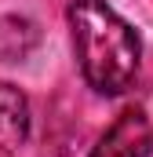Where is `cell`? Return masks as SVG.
I'll use <instances>...</instances> for the list:
<instances>
[{
  "label": "cell",
  "instance_id": "cell-1",
  "mask_svg": "<svg viewBox=\"0 0 153 157\" xmlns=\"http://www.w3.org/2000/svg\"><path fill=\"white\" fill-rule=\"evenodd\" d=\"M73 48L84 80L99 95H120L139 77L142 40L106 0H73L69 4Z\"/></svg>",
  "mask_w": 153,
  "mask_h": 157
},
{
  "label": "cell",
  "instance_id": "cell-4",
  "mask_svg": "<svg viewBox=\"0 0 153 157\" xmlns=\"http://www.w3.org/2000/svg\"><path fill=\"white\" fill-rule=\"evenodd\" d=\"M37 22L22 18V15H4L0 18V62H22L33 48H37Z\"/></svg>",
  "mask_w": 153,
  "mask_h": 157
},
{
  "label": "cell",
  "instance_id": "cell-3",
  "mask_svg": "<svg viewBox=\"0 0 153 157\" xmlns=\"http://www.w3.org/2000/svg\"><path fill=\"white\" fill-rule=\"evenodd\" d=\"M26 139H29V102L15 84L0 80V157L18 154Z\"/></svg>",
  "mask_w": 153,
  "mask_h": 157
},
{
  "label": "cell",
  "instance_id": "cell-2",
  "mask_svg": "<svg viewBox=\"0 0 153 157\" xmlns=\"http://www.w3.org/2000/svg\"><path fill=\"white\" fill-rule=\"evenodd\" d=\"M153 154V128L142 110H124L106 128L91 157H150Z\"/></svg>",
  "mask_w": 153,
  "mask_h": 157
}]
</instances>
